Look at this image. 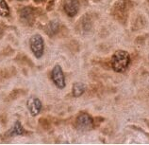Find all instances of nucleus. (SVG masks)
<instances>
[{
    "label": "nucleus",
    "mask_w": 149,
    "mask_h": 145,
    "mask_svg": "<svg viewBox=\"0 0 149 145\" xmlns=\"http://www.w3.org/2000/svg\"><path fill=\"white\" fill-rule=\"evenodd\" d=\"M22 18L25 20H32V13H31L30 9H25L22 11Z\"/></svg>",
    "instance_id": "9b49d317"
},
{
    "label": "nucleus",
    "mask_w": 149,
    "mask_h": 145,
    "mask_svg": "<svg viewBox=\"0 0 149 145\" xmlns=\"http://www.w3.org/2000/svg\"><path fill=\"white\" fill-rule=\"evenodd\" d=\"M51 79H52L54 84L56 85L58 88L63 89L65 87V77L62 68L60 65H56L53 68L52 71H51Z\"/></svg>",
    "instance_id": "20e7f679"
},
{
    "label": "nucleus",
    "mask_w": 149,
    "mask_h": 145,
    "mask_svg": "<svg viewBox=\"0 0 149 145\" xmlns=\"http://www.w3.org/2000/svg\"><path fill=\"white\" fill-rule=\"evenodd\" d=\"M86 90V87L84 84L82 83H74L73 84V96L74 97H80L82 94L85 92Z\"/></svg>",
    "instance_id": "6e6552de"
},
{
    "label": "nucleus",
    "mask_w": 149,
    "mask_h": 145,
    "mask_svg": "<svg viewBox=\"0 0 149 145\" xmlns=\"http://www.w3.org/2000/svg\"><path fill=\"white\" fill-rule=\"evenodd\" d=\"M78 1L77 0H66L64 4V11L66 14L70 17H74L78 11Z\"/></svg>",
    "instance_id": "423d86ee"
},
{
    "label": "nucleus",
    "mask_w": 149,
    "mask_h": 145,
    "mask_svg": "<svg viewBox=\"0 0 149 145\" xmlns=\"http://www.w3.org/2000/svg\"><path fill=\"white\" fill-rule=\"evenodd\" d=\"M29 46L34 56L37 59L42 57L45 52V41L40 34H34L29 40Z\"/></svg>",
    "instance_id": "f03ea898"
},
{
    "label": "nucleus",
    "mask_w": 149,
    "mask_h": 145,
    "mask_svg": "<svg viewBox=\"0 0 149 145\" xmlns=\"http://www.w3.org/2000/svg\"><path fill=\"white\" fill-rule=\"evenodd\" d=\"M10 14V8L5 0H0V15L6 17Z\"/></svg>",
    "instance_id": "9d476101"
},
{
    "label": "nucleus",
    "mask_w": 149,
    "mask_h": 145,
    "mask_svg": "<svg viewBox=\"0 0 149 145\" xmlns=\"http://www.w3.org/2000/svg\"><path fill=\"white\" fill-rule=\"evenodd\" d=\"M26 107L29 109L31 116L36 117L40 114L42 107V101L39 100L37 97L32 96L26 101Z\"/></svg>",
    "instance_id": "39448f33"
},
{
    "label": "nucleus",
    "mask_w": 149,
    "mask_h": 145,
    "mask_svg": "<svg viewBox=\"0 0 149 145\" xmlns=\"http://www.w3.org/2000/svg\"><path fill=\"white\" fill-rule=\"evenodd\" d=\"M26 133L24 127H23L22 123L19 120L15 121L13 127L9 131V135L10 137H15V136H22Z\"/></svg>",
    "instance_id": "0eeeda50"
},
{
    "label": "nucleus",
    "mask_w": 149,
    "mask_h": 145,
    "mask_svg": "<svg viewBox=\"0 0 149 145\" xmlns=\"http://www.w3.org/2000/svg\"><path fill=\"white\" fill-rule=\"evenodd\" d=\"M36 1H39V0H36Z\"/></svg>",
    "instance_id": "f8f14e48"
},
{
    "label": "nucleus",
    "mask_w": 149,
    "mask_h": 145,
    "mask_svg": "<svg viewBox=\"0 0 149 145\" xmlns=\"http://www.w3.org/2000/svg\"><path fill=\"white\" fill-rule=\"evenodd\" d=\"M111 68L115 72L122 73L127 69L129 63H130V56L128 52L125 50H117L113 53L111 57Z\"/></svg>",
    "instance_id": "f257e3e1"
},
{
    "label": "nucleus",
    "mask_w": 149,
    "mask_h": 145,
    "mask_svg": "<svg viewBox=\"0 0 149 145\" xmlns=\"http://www.w3.org/2000/svg\"><path fill=\"white\" fill-rule=\"evenodd\" d=\"M58 29H60V24H58V21H51L49 22V24L46 26L45 31L46 33H48L49 35H54L58 32Z\"/></svg>",
    "instance_id": "1a4fd4ad"
},
{
    "label": "nucleus",
    "mask_w": 149,
    "mask_h": 145,
    "mask_svg": "<svg viewBox=\"0 0 149 145\" xmlns=\"http://www.w3.org/2000/svg\"><path fill=\"white\" fill-rule=\"evenodd\" d=\"M76 125L77 130L81 132H87L92 130L93 128V118L87 113H81V114L77 117Z\"/></svg>",
    "instance_id": "7ed1b4c3"
},
{
    "label": "nucleus",
    "mask_w": 149,
    "mask_h": 145,
    "mask_svg": "<svg viewBox=\"0 0 149 145\" xmlns=\"http://www.w3.org/2000/svg\"><path fill=\"white\" fill-rule=\"evenodd\" d=\"M97 1H98V0H97Z\"/></svg>",
    "instance_id": "ddd939ff"
}]
</instances>
